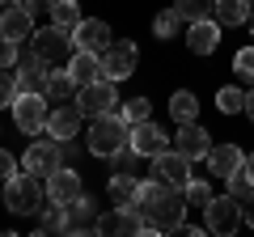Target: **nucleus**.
<instances>
[{
    "mask_svg": "<svg viewBox=\"0 0 254 237\" xmlns=\"http://www.w3.org/2000/svg\"><path fill=\"white\" fill-rule=\"evenodd\" d=\"M47 59L38 51H30L26 59H17V93H47Z\"/></svg>",
    "mask_w": 254,
    "mask_h": 237,
    "instance_id": "obj_12",
    "label": "nucleus"
},
{
    "mask_svg": "<svg viewBox=\"0 0 254 237\" xmlns=\"http://www.w3.org/2000/svg\"><path fill=\"white\" fill-rule=\"evenodd\" d=\"M174 148H178L187 161H208V131L199 127V123H178V140H174Z\"/></svg>",
    "mask_w": 254,
    "mask_h": 237,
    "instance_id": "obj_14",
    "label": "nucleus"
},
{
    "mask_svg": "<svg viewBox=\"0 0 254 237\" xmlns=\"http://www.w3.org/2000/svg\"><path fill=\"white\" fill-rule=\"evenodd\" d=\"M51 21H55V26H68V30H76V26H81V4H76V0H55V4H51Z\"/></svg>",
    "mask_w": 254,
    "mask_h": 237,
    "instance_id": "obj_27",
    "label": "nucleus"
},
{
    "mask_svg": "<svg viewBox=\"0 0 254 237\" xmlns=\"http://www.w3.org/2000/svg\"><path fill=\"white\" fill-rule=\"evenodd\" d=\"M216 106L225 110V115H237V110H246V93L237 89V85H225V89L216 93Z\"/></svg>",
    "mask_w": 254,
    "mask_h": 237,
    "instance_id": "obj_29",
    "label": "nucleus"
},
{
    "mask_svg": "<svg viewBox=\"0 0 254 237\" xmlns=\"http://www.w3.org/2000/svg\"><path fill=\"white\" fill-rule=\"evenodd\" d=\"M242 216H246V225L254 229V191H250V195L242 199Z\"/></svg>",
    "mask_w": 254,
    "mask_h": 237,
    "instance_id": "obj_40",
    "label": "nucleus"
},
{
    "mask_svg": "<svg viewBox=\"0 0 254 237\" xmlns=\"http://www.w3.org/2000/svg\"><path fill=\"white\" fill-rule=\"evenodd\" d=\"M0 34L13 38V43H26V38H34V13H30L26 4L0 9Z\"/></svg>",
    "mask_w": 254,
    "mask_h": 237,
    "instance_id": "obj_13",
    "label": "nucleus"
},
{
    "mask_svg": "<svg viewBox=\"0 0 254 237\" xmlns=\"http://www.w3.org/2000/svg\"><path fill=\"white\" fill-rule=\"evenodd\" d=\"M17 47H21V43H13V38L0 34V68H17V59H21Z\"/></svg>",
    "mask_w": 254,
    "mask_h": 237,
    "instance_id": "obj_37",
    "label": "nucleus"
},
{
    "mask_svg": "<svg viewBox=\"0 0 254 237\" xmlns=\"http://www.w3.org/2000/svg\"><path fill=\"white\" fill-rule=\"evenodd\" d=\"M17 102V68H0V106Z\"/></svg>",
    "mask_w": 254,
    "mask_h": 237,
    "instance_id": "obj_32",
    "label": "nucleus"
},
{
    "mask_svg": "<svg viewBox=\"0 0 254 237\" xmlns=\"http://www.w3.org/2000/svg\"><path fill=\"white\" fill-rule=\"evenodd\" d=\"M119 115H123L131 127H136V123H144V118H148V98H131V102H123V110H119Z\"/></svg>",
    "mask_w": 254,
    "mask_h": 237,
    "instance_id": "obj_36",
    "label": "nucleus"
},
{
    "mask_svg": "<svg viewBox=\"0 0 254 237\" xmlns=\"http://www.w3.org/2000/svg\"><path fill=\"white\" fill-rule=\"evenodd\" d=\"M81 118H85L81 110L64 102L60 110H51V115H47V136H55V140H72L76 127H81Z\"/></svg>",
    "mask_w": 254,
    "mask_h": 237,
    "instance_id": "obj_21",
    "label": "nucleus"
},
{
    "mask_svg": "<svg viewBox=\"0 0 254 237\" xmlns=\"http://www.w3.org/2000/svg\"><path fill=\"white\" fill-rule=\"evenodd\" d=\"M13 4H21V0H0V9H13Z\"/></svg>",
    "mask_w": 254,
    "mask_h": 237,
    "instance_id": "obj_43",
    "label": "nucleus"
},
{
    "mask_svg": "<svg viewBox=\"0 0 254 237\" xmlns=\"http://www.w3.org/2000/svg\"><path fill=\"white\" fill-rule=\"evenodd\" d=\"M30 43H34L30 51H38V55L47 59V64H60V59H72V51H76V34H72L68 26H55V21H51L47 30H38V34L30 38Z\"/></svg>",
    "mask_w": 254,
    "mask_h": 237,
    "instance_id": "obj_5",
    "label": "nucleus"
},
{
    "mask_svg": "<svg viewBox=\"0 0 254 237\" xmlns=\"http://www.w3.org/2000/svg\"><path fill=\"white\" fill-rule=\"evenodd\" d=\"M233 72L242 76V81L254 85V47H242V51L233 55Z\"/></svg>",
    "mask_w": 254,
    "mask_h": 237,
    "instance_id": "obj_35",
    "label": "nucleus"
},
{
    "mask_svg": "<svg viewBox=\"0 0 254 237\" xmlns=\"http://www.w3.org/2000/svg\"><path fill=\"white\" fill-rule=\"evenodd\" d=\"M165 144H170V136H165L157 123H136L131 127V148H136V157H157V153H165Z\"/></svg>",
    "mask_w": 254,
    "mask_h": 237,
    "instance_id": "obj_18",
    "label": "nucleus"
},
{
    "mask_svg": "<svg viewBox=\"0 0 254 237\" xmlns=\"http://www.w3.org/2000/svg\"><path fill=\"white\" fill-rule=\"evenodd\" d=\"M21 4H26V9L38 17V13H51V4H55V0H21Z\"/></svg>",
    "mask_w": 254,
    "mask_h": 237,
    "instance_id": "obj_39",
    "label": "nucleus"
},
{
    "mask_svg": "<svg viewBox=\"0 0 254 237\" xmlns=\"http://www.w3.org/2000/svg\"><path fill=\"white\" fill-rule=\"evenodd\" d=\"M246 174H250V178H254V153L246 157Z\"/></svg>",
    "mask_w": 254,
    "mask_h": 237,
    "instance_id": "obj_42",
    "label": "nucleus"
},
{
    "mask_svg": "<svg viewBox=\"0 0 254 237\" xmlns=\"http://www.w3.org/2000/svg\"><path fill=\"white\" fill-rule=\"evenodd\" d=\"M110 195H115V203H136V199H140V182L123 170V174L110 178Z\"/></svg>",
    "mask_w": 254,
    "mask_h": 237,
    "instance_id": "obj_26",
    "label": "nucleus"
},
{
    "mask_svg": "<svg viewBox=\"0 0 254 237\" xmlns=\"http://www.w3.org/2000/svg\"><path fill=\"white\" fill-rule=\"evenodd\" d=\"M225 182H229V195H237V199H246V195L254 191V178L246 174V165H242V170H233V174L225 178Z\"/></svg>",
    "mask_w": 254,
    "mask_h": 237,
    "instance_id": "obj_33",
    "label": "nucleus"
},
{
    "mask_svg": "<svg viewBox=\"0 0 254 237\" xmlns=\"http://www.w3.org/2000/svg\"><path fill=\"white\" fill-rule=\"evenodd\" d=\"M38 233H64V203H51L38 220Z\"/></svg>",
    "mask_w": 254,
    "mask_h": 237,
    "instance_id": "obj_34",
    "label": "nucleus"
},
{
    "mask_svg": "<svg viewBox=\"0 0 254 237\" xmlns=\"http://www.w3.org/2000/svg\"><path fill=\"white\" fill-rule=\"evenodd\" d=\"M76 195H81V174H76V170H64V165H60V170L47 178V199H51V203H64V208H68Z\"/></svg>",
    "mask_w": 254,
    "mask_h": 237,
    "instance_id": "obj_17",
    "label": "nucleus"
},
{
    "mask_svg": "<svg viewBox=\"0 0 254 237\" xmlns=\"http://www.w3.org/2000/svg\"><path fill=\"white\" fill-rule=\"evenodd\" d=\"M131 144V123H127L119 110H110V115H98L93 118V127H89V153L93 157H115L119 148Z\"/></svg>",
    "mask_w": 254,
    "mask_h": 237,
    "instance_id": "obj_2",
    "label": "nucleus"
},
{
    "mask_svg": "<svg viewBox=\"0 0 254 237\" xmlns=\"http://www.w3.org/2000/svg\"><path fill=\"white\" fill-rule=\"evenodd\" d=\"M136 208L144 216L148 233H178L182 220H187V195L178 186L161 182V178H148V182H140Z\"/></svg>",
    "mask_w": 254,
    "mask_h": 237,
    "instance_id": "obj_1",
    "label": "nucleus"
},
{
    "mask_svg": "<svg viewBox=\"0 0 254 237\" xmlns=\"http://www.w3.org/2000/svg\"><path fill=\"white\" fill-rule=\"evenodd\" d=\"M170 115L178 118V123H195V115H199V98H195L190 89H178L170 98Z\"/></svg>",
    "mask_w": 254,
    "mask_h": 237,
    "instance_id": "obj_25",
    "label": "nucleus"
},
{
    "mask_svg": "<svg viewBox=\"0 0 254 237\" xmlns=\"http://www.w3.org/2000/svg\"><path fill=\"white\" fill-rule=\"evenodd\" d=\"M246 118H250V123H254V89L246 93Z\"/></svg>",
    "mask_w": 254,
    "mask_h": 237,
    "instance_id": "obj_41",
    "label": "nucleus"
},
{
    "mask_svg": "<svg viewBox=\"0 0 254 237\" xmlns=\"http://www.w3.org/2000/svg\"><path fill=\"white\" fill-rule=\"evenodd\" d=\"M68 72L76 76V85H93V81H106V64H102L98 51H76L68 59Z\"/></svg>",
    "mask_w": 254,
    "mask_h": 237,
    "instance_id": "obj_20",
    "label": "nucleus"
},
{
    "mask_svg": "<svg viewBox=\"0 0 254 237\" xmlns=\"http://www.w3.org/2000/svg\"><path fill=\"white\" fill-rule=\"evenodd\" d=\"M250 38H254V13H250Z\"/></svg>",
    "mask_w": 254,
    "mask_h": 237,
    "instance_id": "obj_44",
    "label": "nucleus"
},
{
    "mask_svg": "<svg viewBox=\"0 0 254 237\" xmlns=\"http://www.w3.org/2000/svg\"><path fill=\"white\" fill-rule=\"evenodd\" d=\"M119 106H123V102H119L115 81H93V85H81V93H76V110H81L85 118L110 115V110H119Z\"/></svg>",
    "mask_w": 254,
    "mask_h": 237,
    "instance_id": "obj_6",
    "label": "nucleus"
},
{
    "mask_svg": "<svg viewBox=\"0 0 254 237\" xmlns=\"http://www.w3.org/2000/svg\"><path fill=\"white\" fill-rule=\"evenodd\" d=\"M47 93H17V102H13V123H17L26 136H38V131H47Z\"/></svg>",
    "mask_w": 254,
    "mask_h": 237,
    "instance_id": "obj_7",
    "label": "nucleus"
},
{
    "mask_svg": "<svg viewBox=\"0 0 254 237\" xmlns=\"http://www.w3.org/2000/svg\"><path fill=\"white\" fill-rule=\"evenodd\" d=\"M246 165V157H242V148L237 144H216V148H208V170H212V178H229L233 170H242Z\"/></svg>",
    "mask_w": 254,
    "mask_h": 237,
    "instance_id": "obj_22",
    "label": "nucleus"
},
{
    "mask_svg": "<svg viewBox=\"0 0 254 237\" xmlns=\"http://www.w3.org/2000/svg\"><path fill=\"white\" fill-rule=\"evenodd\" d=\"M89 229H98V220H93V199L81 191L68 208H64V233H89Z\"/></svg>",
    "mask_w": 254,
    "mask_h": 237,
    "instance_id": "obj_19",
    "label": "nucleus"
},
{
    "mask_svg": "<svg viewBox=\"0 0 254 237\" xmlns=\"http://www.w3.org/2000/svg\"><path fill=\"white\" fill-rule=\"evenodd\" d=\"M174 9L182 13V21H203V17H212L216 0H174Z\"/></svg>",
    "mask_w": 254,
    "mask_h": 237,
    "instance_id": "obj_28",
    "label": "nucleus"
},
{
    "mask_svg": "<svg viewBox=\"0 0 254 237\" xmlns=\"http://www.w3.org/2000/svg\"><path fill=\"white\" fill-rule=\"evenodd\" d=\"M144 216H140L136 203H119V208L102 212L98 216V233H144Z\"/></svg>",
    "mask_w": 254,
    "mask_h": 237,
    "instance_id": "obj_10",
    "label": "nucleus"
},
{
    "mask_svg": "<svg viewBox=\"0 0 254 237\" xmlns=\"http://www.w3.org/2000/svg\"><path fill=\"white\" fill-rule=\"evenodd\" d=\"M250 4L246 0H216V9H212V17L220 21V26H246L250 21Z\"/></svg>",
    "mask_w": 254,
    "mask_h": 237,
    "instance_id": "obj_24",
    "label": "nucleus"
},
{
    "mask_svg": "<svg viewBox=\"0 0 254 237\" xmlns=\"http://www.w3.org/2000/svg\"><path fill=\"white\" fill-rule=\"evenodd\" d=\"M178 21H182V13H178V9H165V13H157V21H153V34H157V38H174V34H178Z\"/></svg>",
    "mask_w": 254,
    "mask_h": 237,
    "instance_id": "obj_31",
    "label": "nucleus"
},
{
    "mask_svg": "<svg viewBox=\"0 0 254 237\" xmlns=\"http://www.w3.org/2000/svg\"><path fill=\"white\" fill-rule=\"evenodd\" d=\"M72 34H76V51H98L102 55L110 43H115V38H110V26H106V21H98V17H85Z\"/></svg>",
    "mask_w": 254,
    "mask_h": 237,
    "instance_id": "obj_16",
    "label": "nucleus"
},
{
    "mask_svg": "<svg viewBox=\"0 0 254 237\" xmlns=\"http://www.w3.org/2000/svg\"><path fill=\"white\" fill-rule=\"evenodd\" d=\"M220 30H225V26H220L216 17L190 21V30H187V47H190L195 55H212V51L220 47Z\"/></svg>",
    "mask_w": 254,
    "mask_h": 237,
    "instance_id": "obj_15",
    "label": "nucleus"
},
{
    "mask_svg": "<svg viewBox=\"0 0 254 237\" xmlns=\"http://www.w3.org/2000/svg\"><path fill=\"white\" fill-rule=\"evenodd\" d=\"M102 64H106V81H115V85L127 81V76L136 72V47L119 38V43H110L106 51H102Z\"/></svg>",
    "mask_w": 254,
    "mask_h": 237,
    "instance_id": "obj_11",
    "label": "nucleus"
},
{
    "mask_svg": "<svg viewBox=\"0 0 254 237\" xmlns=\"http://www.w3.org/2000/svg\"><path fill=\"white\" fill-rule=\"evenodd\" d=\"M182 195H187V208H208V203H212V186L199 182V178H190Z\"/></svg>",
    "mask_w": 254,
    "mask_h": 237,
    "instance_id": "obj_30",
    "label": "nucleus"
},
{
    "mask_svg": "<svg viewBox=\"0 0 254 237\" xmlns=\"http://www.w3.org/2000/svg\"><path fill=\"white\" fill-rule=\"evenodd\" d=\"M64 165V140H34V144L26 148V170L34 174V178H51L55 170Z\"/></svg>",
    "mask_w": 254,
    "mask_h": 237,
    "instance_id": "obj_8",
    "label": "nucleus"
},
{
    "mask_svg": "<svg viewBox=\"0 0 254 237\" xmlns=\"http://www.w3.org/2000/svg\"><path fill=\"white\" fill-rule=\"evenodd\" d=\"M4 208L17 212V216H30V212L43 208V182H38L34 174H13L4 178Z\"/></svg>",
    "mask_w": 254,
    "mask_h": 237,
    "instance_id": "obj_3",
    "label": "nucleus"
},
{
    "mask_svg": "<svg viewBox=\"0 0 254 237\" xmlns=\"http://www.w3.org/2000/svg\"><path fill=\"white\" fill-rule=\"evenodd\" d=\"M153 178H161V182L187 191V182H190V161L178 153V148H165V153L153 157Z\"/></svg>",
    "mask_w": 254,
    "mask_h": 237,
    "instance_id": "obj_9",
    "label": "nucleus"
},
{
    "mask_svg": "<svg viewBox=\"0 0 254 237\" xmlns=\"http://www.w3.org/2000/svg\"><path fill=\"white\" fill-rule=\"evenodd\" d=\"M242 199L237 195H212V203L203 208V229L216 237H233L242 229Z\"/></svg>",
    "mask_w": 254,
    "mask_h": 237,
    "instance_id": "obj_4",
    "label": "nucleus"
},
{
    "mask_svg": "<svg viewBox=\"0 0 254 237\" xmlns=\"http://www.w3.org/2000/svg\"><path fill=\"white\" fill-rule=\"evenodd\" d=\"M13 174H17V161H13V153H4V148H0V182H4V178H13Z\"/></svg>",
    "mask_w": 254,
    "mask_h": 237,
    "instance_id": "obj_38",
    "label": "nucleus"
},
{
    "mask_svg": "<svg viewBox=\"0 0 254 237\" xmlns=\"http://www.w3.org/2000/svg\"><path fill=\"white\" fill-rule=\"evenodd\" d=\"M76 93H81V85H76V76H72V72H51V76H47V102H51V106L72 102Z\"/></svg>",
    "mask_w": 254,
    "mask_h": 237,
    "instance_id": "obj_23",
    "label": "nucleus"
}]
</instances>
